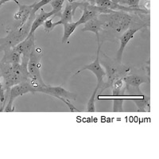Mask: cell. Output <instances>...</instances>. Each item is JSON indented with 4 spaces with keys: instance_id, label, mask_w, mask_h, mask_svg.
I'll list each match as a JSON object with an SVG mask.
<instances>
[{
    "instance_id": "11",
    "label": "cell",
    "mask_w": 159,
    "mask_h": 159,
    "mask_svg": "<svg viewBox=\"0 0 159 159\" xmlns=\"http://www.w3.org/2000/svg\"><path fill=\"white\" fill-rule=\"evenodd\" d=\"M149 76L147 75L140 74L139 72H132L131 71H129L126 76L123 77L125 83L127 84V89H133L136 92H139V94L141 93L140 91V85L144 83H147L149 81Z\"/></svg>"
},
{
    "instance_id": "6",
    "label": "cell",
    "mask_w": 159,
    "mask_h": 159,
    "mask_svg": "<svg viewBox=\"0 0 159 159\" xmlns=\"http://www.w3.org/2000/svg\"><path fill=\"white\" fill-rule=\"evenodd\" d=\"M7 92V96H5V99L8 97V101L7 104L6 105L5 107H4L3 111H4L11 112L15 111V108L13 107V103L16 98L23 96L25 94H27L30 92L34 93V92H37V89L27 80V81L22 82V83L18 84L13 86L10 89L8 92Z\"/></svg>"
},
{
    "instance_id": "9",
    "label": "cell",
    "mask_w": 159,
    "mask_h": 159,
    "mask_svg": "<svg viewBox=\"0 0 159 159\" xmlns=\"http://www.w3.org/2000/svg\"><path fill=\"white\" fill-rule=\"evenodd\" d=\"M100 48H101V45H98L97 52H96V57L94 61L92 62L89 65H85L83 68L78 70L76 72V74H79L81 72L85 70H89L92 72L96 76V79H97V85L99 86V89L101 88L102 84H103V81H104L105 77V71L103 70V68L101 66V64L99 62V52H100Z\"/></svg>"
},
{
    "instance_id": "20",
    "label": "cell",
    "mask_w": 159,
    "mask_h": 159,
    "mask_svg": "<svg viewBox=\"0 0 159 159\" xmlns=\"http://www.w3.org/2000/svg\"><path fill=\"white\" fill-rule=\"evenodd\" d=\"M64 26V34L62 37L61 42L62 44L68 43L69 39L70 38L71 35L72 34V33L74 32L75 30L78 27V25L76 22H66V23L63 24Z\"/></svg>"
},
{
    "instance_id": "26",
    "label": "cell",
    "mask_w": 159,
    "mask_h": 159,
    "mask_svg": "<svg viewBox=\"0 0 159 159\" xmlns=\"http://www.w3.org/2000/svg\"><path fill=\"white\" fill-rule=\"evenodd\" d=\"M141 0H120L119 4L121 5H127L129 7L139 8V2Z\"/></svg>"
},
{
    "instance_id": "5",
    "label": "cell",
    "mask_w": 159,
    "mask_h": 159,
    "mask_svg": "<svg viewBox=\"0 0 159 159\" xmlns=\"http://www.w3.org/2000/svg\"><path fill=\"white\" fill-rule=\"evenodd\" d=\"M35 15L31 13L28 18L27 22H25L22 26L19 28L13 27L8 33V35L6 38H0V52L8 48L15 47L19 42L23 41L29 34L30 30L31 25L35 18Z\"/></svg>"
},
{
    "instance_id": "19",
    "label": "cell",
    "mask_w": 159,
    "mask_h": 159,
    "mask_svg": "<svg viewBox=\"0 0 159 159\" xmlns=\"http://www.w3.org/2000/svg\"><path fill=\"white\" fill-rule=\"evenodd\" d=\"M135 105L137 106L138 111L140 112H149L150 110V96L143 95L141 98L139 99H133Z\"/></svg>"
},
{
    "instance_id": "10",
    "label": "cell",
    "mask_w": 159,
    "mask_h": 159,
    "mask_svg": "<svg viewBox=\"0 0 159 159\" xmlns=\"http://www.w3.org/2000/svg\"><path fill=\"white\" fill-rule=\"evenodd\" d=\"M39 92H42L45 94L54 96L60 100L61 99H68V100H76V97H77V95L76 93L69 92L61 86L52 87L49 85H46L45 87L42 88Z\"/></svg>"
},
{
    "instance_id": "4",
    "label": "cell",
    "mask_w": 159,
    "mask_h": 159,
    "mask_svg": "<svg viewBox=\"0 0 159 159\" xmlns=\"http://www.w3.org/2000/svg\"><path fill=\"white\" fill-rule=\"evenodd\" d=\"M42 54L43 51L42 48L35 47L31 52L27 63V70L29 73L28 81L37 89L38 92H40L42 88L46 86L41 75V59L42 57Z\"/></svg>"
},
{
    "instance_id": "1",
    "label": "cell",
    "mask_w": 159,
    "mask_h": 159,
    "mask_svg": "<svg viewBox=\"0 0 159 159\" xmlns=\"http://www.w3.org/2000/svg\"><path fill=\"white\" fill-rule=\"evenodd\" d=\"M0 77L3 80V89L8 92L11 87L27 81L29 79L27 66L21 63L5 64L0 62Z\"/></svg>"
},
{
    "instance_id": "17",
    "label": "cell",
    "mask_w": 159,
    "mask_h": 159,
    "mask_svg": "<svg viewBox=\"0 0 159 159\" xmlns=\"http://www.w3.org/2000/svg\"><path fill=\"white\" fill-rule=\"evenodd\" d=\"M4 56L1 60V63L17 64L21 63L22 56L17 50L13 48H8L3 50Z\"/></svg>"
},
{
    "instance_id": "22",
    "label": "cell",
    "mask_w": 159,
    "mask_h": 159,
    "mask_svg": "<svg viewBox=\"0 0 159 159\" xmlns=\"http://www.w3.org/2000/svg\"><path fill=\"white\" fill-rule=\"evenodd\" d=\"M65 1V0H51V2L49 3L52 7V11L54 12L55 16L61 15L62 7H63Z\"/></svg>"
},
{
    "instance_id": "27",
    "label": "cell",
    "mask_w": 159,
    "mask_h": 159,
    "mask_svg": "<svg viewBox=\"0 0 159 159\" xmlns=\"http://www.w3.org/2000/svg\"><path fill=\"white\" fill-rule=\"evenodd\" d=\"M4 100H5V91H4L2 84L0 81V102H1V104H2Z\"/></svg>"
},
{
    "instance_id": "7",
    "label": "cell",
    "mask_w": 159,
    "mask_h": 159,
    "mask_svg": "<svg viewBox=\"0 0 159 159\" xmlns=\"http://www.w3.org/2000/svg\"><path fill=\"white\" fill-rule=\"evenodd\" d=\"M35 47V33L31 35H28L23 41L15 45L14 49L18 51L22 56L21 64L27 66L30 56Z\"/></svg>"
},
{
    "instance_id": "2",
    "label": "cell",
    "mask_w": 159,
    "mask_h": 159,
    "mask_svg": "<svg viewBox=\"0 0 159 159\" xmlns=\"http://www.w3.org/2000/svg\"><path fill=\"white\" fill-rule=\"evenodd\" d=\"M125 12V11H115L108 14H100L98 18L103 22L102 29H111L117 34H123L127 30L130 25L134 22L136 13Z\"/></svg>"
},
{
    "instance_id": "14",
    "label": "cell",
    "mask_w": 159,
    "mask_h": 159,
    "mask_svg": "<svg viewBox=\"0 0 159 159\" xmlns=\"http://www.w3.org/2000/svg\"><path fill=\"white\" fill-rule=\"evenodd\" d=\"M34 3L30 5H21L19 4V10L17 11L14 15V18L18 22V24L15 25L14 27L19 28L27 22L28 18L31 14V11L33 9Z\"/></svg>"
},
{
    "instance_id": "15",
    "label": "cell",
    "mask_w": 159,
    "mask_h": 159,
    "mask_svg": "<svg viewBox=\"0 0 159 159\" xmlns=\"http://www.w3.org/2000/svg\"><path fill=\"white\" fill-rule=\"evenodd\" d=\"M103 25V22L97 17H95L92 19L89 20V22L84 23V26L82 29L83 32L85 31H91L96 34V38H97L98 45H101L100 44V40H99V32L102 30V26Z\"/></svg>"
},
{
    "instance_id": "24",
    "label": "cell",
    "mask_w": 159,
    "mask_h": 159,
    "mask_svg": "<svg viewBox=\"0 0 159 159\" xmlns=\"http://www.w3.org/2000/svg\"><path fill=\"white\" fill-rule=\"evenodd\" d=\"M51 2V0H40L39 2H34V6H33V9L31 11V13L34 15H36L37 11L38 10L42 9V7L47 5L49 2Z\"/></svg>"
},
{
    "instance_id": "12",
    "label": "cell",
    "mask_w": 159,
    "mask_h": 159,
    "mask_svg": "<svg viewBox=\"0 0 159 159\" xmlns=\"http://www.w3.org/2000/svg\"><path fill=\"white\" fill-rule=\"evenodd\" d=\"M80 2H67L65 8L62 13H61L60 17L61 19L58 22H54V25L56 27L57 25H63V24L66 23V22H72V18L74 16L75 12H76V9L79 8Z\"/></svg>"
},
{
    "instance_id": "8",
    "label": "cell",
    "mask_w": 159,
    "mask_h": 159,
    "mask_svg": "<svg viewBox=\"0 0 159 159\" xmlns=\"http://www.w3.org/2000/svg\"><path fill=\"white\" fill-rule=\"evenodd\" d=\"M145 26H147V24L139 25V24L135 23L134 25V24L132 23L130 25V27L122 34L121 37L119 38L120 45H119V48L117 51V54H116V58H117L118 61L121 63L123 52H124V49L126 48V46L127 45V44L129 43V42H130L132 38H134V34H135L139 30H140L141 29H143Z\"/></svg>"
},
{
    "instance_id": "29",
    "label": "cell",
    "mask_w": 159,
    "mask_h": 159,
    "mask_svg": "<svg viewBox=\"0 0 159 159\" xmlns=\"http://www.w3.org/2000/svg\"><path fill=\"white\" fill-rule=\"evenodd\" d=\"M87 2H89L90 5H96V0H87Z\"/></svg>"
},
{
    "instance_id": "30",
    "label": "cell",
    "mask_w": 159,
    "mask_h": 159,
    "mask_svg": "<svg viewBox=\"0 0 159 159\" xmlns=\"http://www.w3.org/2000/svg\"><path fill=\"white\" fill-rule=\"evenodd\" d=\"M1 7H2V5H0V8H1Z\"/></svg>"
},
{
    "instance_id": "23",
    "label": "cell",
    "mask_w": 159,
    "mask_h": 159,
    "mask_svg": "<svg viewBox=\"0 0 159 159\" xmlns=\"http://www.w3.org/2000/svg\"><path fill=\"white\" fill-rule=\"evenodd\" d=\"M113 111L122 112L123 111V101L124 97H113Z\"/></svg>"
},
{
    "instance_id": "28",
    "label": "cell",
    "mask_w": 159,
    "mask_h": 159,
    "mask_svg": "<svg viewBox=\"0 0 159 159\" xmlns=\"http://www.w3.org/2000/svg\"><path fill=\"white\" fill-rule=\"evenodd\" d=\"M10 1H13V2H15L18 6H19V4H20L19 2H18V0H0V5L2 6L4 3H6V2H10Z\"/></svg>"
},
{
    "instance_id": "21",
    "label": "cell",
    "mask_w": 159,
    "mask_h": 159,
    "mask_svg": "<svg viewBox=\"0 0 159 159\" xmlns=\"http://www.w3.org/2000/svg\"><path fill=\"white\" fill-rule=\"evenodd\" d=\"M99 89V85L96 84V89H94L93 92H92V96H91L90 99H89V102H88L87 105V111L88 112H95L96 111V105H95V100H96V96L97 94L98 90Z\"/></svg>"
},
{
    "instance_id": "25",
    "label": "cell",
    "mask_w": 159,
    "mask_h": 159,
    "mask_svg": "<svg viewBox=\"0 0 159 159\" xmlns=\"http://www.w3.org/2000/svg\"><path fill=\"white\" fill-rule=\"evenodd\" d=\"M55 18V16L52 17V18H49L48 19H46L45 21V22L43 23L44 25V30L45 31L46 33H50L52 30L55 28V25H54V22H52V19Z\"/></svg>"
},
{
    "instance_id": "13",
    "label": "cell",
    "mask_w": 159,
    "mask_h": 159,
    "mask_svg": "<svg viewBox=\"0 0 159 159\" xmlns=\"http://www.w3.org/2000/svg\"><path fill=\"white\" fill-rule=\"evenodd\" d=\"M79 8L83 10V15H82V16L80 17V18L78 20L77 22H76L78 26L80 25L86 23L87 22H89V20L92 19L95 17H97L100 15L99 12H97L96 11L92 9L91 5L87 1H81L80 4Z\"/></svg>"
},
{
    "instance_id": "3",
    "label": "cell",
    "mask_w": 159,
    "mask_h": 159,
    "mask_svg": "<svg viewBox=\"0 0 159 159\" xmlns=\"http://www.w3.org/2000/svg\"><path fill=\"white\" fill-rule=\"evenodd\" d=\"M99 62L106 69L105 76H107V80L103 81L101 88L99 89H101V91L111 87L115 80L118 79V78L124 77L130 71V68L122 65L121 63L118 61H115L113 60L108 58L104 53L101 52V50L99 52Z\"/></svg>"
},
{
    "instance_id": "18",
    "label": "cell",
    "mask_w": 159,
    "mask_h": 159,
    "mask_svg": "<svg viewBox=\"0 0 159 159\" xmlns=\"http://www.w3.org/2000/svg\"><path fill=\"white\" fill-rule=\"evenodd\" d=\"M111 89H112L111 97H124L125 92L127 91V84L123 77L115 80Z\"/></svg>"
},
{
    "instance_id": "16",
    "label": "cell",
    "mask_w": 159,
    "mask_h": 159,
    "mask_svg": "<svg viewBox=\"0 0 159 159\" xmlns=\"http://www.w3.org/2000/svg\"><path fill=\"white\" fill-rule=\"evenodd\" d=\"M53 15L55 16L54 12L52 11H50V12H46V11H45V10L41 9V11H40L39 14L38 15H35V18L34 19V21H33L30 30V33L28 35H31L32 34H34L36 30L38 27H40L41 25H43L45 20L50 18L51 16H53Z\"/></svg>"
}]
</instances>
